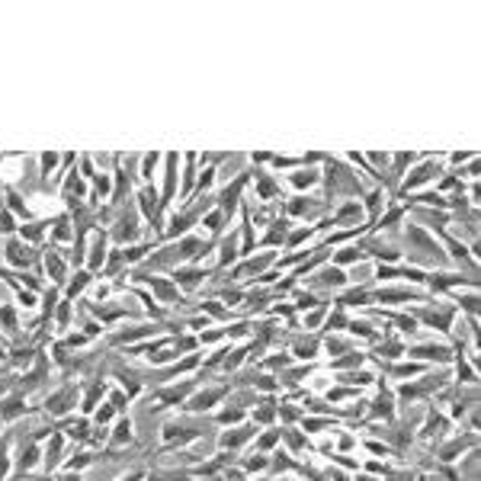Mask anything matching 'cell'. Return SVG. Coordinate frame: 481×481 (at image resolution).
I'll list each match as a JSON object with an SVG mask.
<instances>
[{
  "instance_id": "cell-4",
  "label": "cell",
  "mask_w": 481,
  "mask_h": 481,
  "mask_svg": "<svg viewBox=\"0 0 481 481\" xmlns=\"http://www.w3.org/2000/svg\"><path fill=\"white\" fill-rule=\"evenodd\" d=\"M411 356H427V359H449L446 346H420V350H411Z\"/></svg>"
},
{
  "instance_id": "cell-2",
  "label": "cell",
  "mask_w": 481,
  "mask_h": 481,
  "mask_svg": "<svg viewBox=\"0 0 481 481\" xmlns=\"http://www.w3.org/2000/svg\"><path fill=\"white\" fill-rule=\"evenodd\" d=\"M292 180V186H298V190H305V186H314L321 180V173L318 170H295V173L289 176Z\"/></svg>"
},
{
  "instance_id": "cell-5",
  "label": "cell",
  "mask_w": 481,
  "mask_h": 481,
  "mask_svg": "<svg viewBox=\"0 0 481 481\" xmlns=\"http://www.w3.org/2000/svg\"><path fill=\"white\" fill-rule=\"evenodd\" d=\"M154 199H157V193L151 190V186H148V190H141V209H144V215H148V218H154V209H157Z\"/></svg>"
},
{
  "instance_id": "cell-7",
  "label": "cell",
  "mask_w": 481,
  "mask_h": 481,
  "mask_svg": "<svg viewBox=\"0 0 481 481\" xmlns=\"http://www.w3.org/2000/svg\"><path fill=\"white\" fill-rule=\"evenodd\" d=\"M215 398H222V392H209V395H199V398L193 401V407H209V401H215Z\"/></svg>"
},
{
  "instance_id": "cell-9",
  "label": "cell",
  "mask_w": 481,
  "mask_h": 481,
  "mask_svg": "<svg viewBox=\"0 0 481 481\" xmlns=\"http://www.w3.org/2000/svg\"><path fill=\"white\" fill-rule=\"evenodd\" d=\"M55 161H58L55 154H42V176H48V170L55 167Z\"/></svg>"
},
{
  "instance_id": "cell-8",
  "label": "cell",
  "mask_w": 481,
  "mask_h": 481,
  "mask_svg": "<svg viewBox=\"0 0 481 481\" xmlns=\"http://www.w3.org/2000/svg\"><path fill=\"white\" fill-rule=\"evenodd\" d=\"M295 350H298V356H314V350H318V343H314V340H308V343H298Z\"/></svg>"
},
{
  "instance_id": "cell-1",
  "label": "cell",
  "mask_w": 481,
  "mask_h": 481,
  "mask_svg": "<svg viewBox=\"0 0 481 481\" xmlns=\"http://www.w3.org/2000/svg\"><path fill=\"white\" fill-rule=\"evenodd\" d=\"M436 170H440L436 164H424V167H417V170H414V176H407L404 190H417L420 183H427V180H433V176H440Z\"/></svg>"
},
{
  "instance_id": "cell-11",
  "label": "cell",
  "mask_w": 481,
  "mask_h": 481,
  "mask_svg": "<svg viewBox=\"0 0 481 481\" xmlns=\"http://www.w3.org/2000/svg\"><path fill=\"white\" fill-rule=\"evenodd\" d=\"M154 164H157V157H154V154H148V157H144V167H141V176H151V167H154Z\"/></svg>"
},
{
  "instance_id": "cell-3",
  "label": "cell",
  "mask_w": 481,
  "mask_h": 481,
  "mask_svg": "<svg viewBox=\"0 0 481 481\" xmlns=\"http://www.w3.org/2000/svg\"><path fill=\"white\" fill-rule=\"evenodd\" d=\"M29 247H23V244H16V241H10L7 244V260H13V263H29Z\"/></svg>"
},
{
  "instance_id": "cell-10",
  "label": "cell",
  "mask_w": 481,
  "mask_h": 481,
  "mask_svg": "<svg viewBox=\"0 0 481 481\" xmlns=\"http://www.w3.org/2000/svg\"><path fill=\"white\" fill-rule=\"evenodd\" d=\"M199 276H202V273H183V276H176V279H180V283H183V285H196L199 283Z\"/></svg>"
},
{
  "instance_id": "cell-6",
  "label": "cell",
  "mask_w": 481,
  "mask_h": 481,
  "mask_svg": "<svg viewBox=\"0 0 481 481\" xmlns=\"http://www.w3.org/2000/svg\"><path fill=\"white\" fill-rule=\"evenodd\" d=\"M115 430H119V433H115V443H125V440H132V424H129V420H122V424H119Z\"/></svg>"
}]
</instances>
